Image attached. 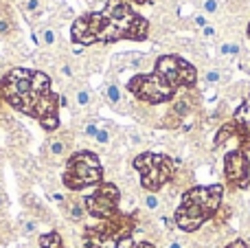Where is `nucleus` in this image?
I'll use <instances>...</instances> for the list:
<instances>
[{"instance_id": "24", "label": "nucleus", "mask_w": 250, "mask_h": 248, "mask_svg": "<svg viewBox=\"0 0 250 248\" xmlns=\"http://www.w3.org/2000/svg\"><path fill=\"white\" fill-rule=\"evenodd\" d=\"M204 11H207V13H215L217 11V0H207V2H204Z\"/></svg>"}, {"instance_id": "30", "label": "nucleus", "mask_w": 250, "mask_h": 248, "mask_svg": "<svg viewBox=\"0 0 250 248\" xmlns=\"http://www.w3.org/2000/svg\"><path fill=\"white\" fill-rule=\"evenodd\" d=\"M204 38H213V35H215V29H213V26H204Z\"/></svg>"}, {"instance_id": "1", "label": "nucleus", "mask_w": 250, "mask_h": 248, "mask_svg": "<svg viewBox=\"0 0 250 248\" xmlns=\"http://www.w3.org/2000/svg\"><path fill=\"white\" fill-rule=\"evenodd\" d=\"M149 33L147 20L136 13L125 0H108L104 11L77 18L70 29V40L79 46L119 40H145Z\"/></svg>"}, {"instance_id": "11", "label": "nucleus", "mask_w": 250, "mask_h": 248, "mask_svg": "<svg viewBox=\"0 0 250 248\" xmlns=\"http://www.w3.org/2000/svg\"><path fill=\"white\" fill-rule=\"evenodd\" d=\"M235 134H237V130H235L233 123H226V125H222L220 132L215 134V147H222V145H224L229 139H233Z\"/></svg>"}, {"instance_id": "22", "label": "nucleus", "mask_w": 250, "mask_h": 248, "mask_svg": "<svg viewBox=\"0 0 250 248\" xmlns=\"http://www.w3.org/2000/svg\"><path fill=\"white\" fill-rule=\"evenodd\" d=\"M95 139H97V143H101V145H104V143H108V141H110L108 130H99V132H97V136H95Z\"/></svg>"}, {"instance_id": "6", "label": "nucleus", "mask_w": 250, "mask_h": 248, "mask_svg": "<svg viewBox=\"0 0 250 248\" xmlns=\"http://www.w3.org/2000/svg\"><path fill=\"white\" fill-rule=\"evenodd\" d=\"M134 167L141 174V185L147 191H158L160 187L169 183L173 178V161L169 156H163V154H154V152H145L141 156L134 158Z\"/></svg>"}, {"instance_id": "23", "label": "nucleus", "mask_w": 250, "mask_h": 248, "mask_svg": "<svg viewBox=\"0 0 250 248\" xmlns=\"http://www.w3.org/2000/svg\"><path fill=\"white\" fill-rule=\"evenodd\" d=\"M173 112H176V114H187V112H189V105H187V101H178L176 108H173Z\"/></svg>"}, {"instance_id": "13", "label": "nucleus", "mask_w": 250, "mask_h": 248, "mask_svg": "<svg viewBox=\"0 0 250 248\" xmlns=\"http://www.w3.org/2000/svg\"><path fill=\"white\" fill-rule=\"evenodd\" d=\"M105 97H108L110 103H119V101H121V90H119L117 83H108V88H105Z\"/></svg>"}, {"instance_id": "31", "label": "nucleus", "mask_w": 250, "mask_h": 248, "mask_svg": "<svg viewBox=\"0 0 250 248\" xmlns=\"http://www.w3.org/2000/svg\"><path fill=\"white\" fill-rule=\"evenodd\" d=\"M136 248H156L154 244H149V242H143V244H138Z\"/></svg>"}, {"instance_id": "7", "label": "nucleus", "mask_w": 250, "mask_h": 248, "mask_svg": "<svg viewBox=\"0 0 250 248\" xmlns=\"http://www.w3.org/2000/svg\"><path fill=\"white\" fill-rule=\"evenodd\" d=\"M119 189L110 183H104L95 189V193L83 198V209L92 215V218H99V220H110L117 215L119 209Z\"/></svg>"}, {"instance_id": "12", "label": "nucleus", "mask_w": 250, "mask_h": 248, "mask_svg": "<svg viewBox=\"0 0 250 248\" xmlns=\"http://www.w3.org/2000/svg\"><path fill=\"white\" fill-rule=\"evenodd\" d=\"M40 246L42 248H62V237L57 233H46L40 237Z\"/></svg>"}, {"instance_id": "3", "label": "nucleus", "mask_w": 250, "mask_h": 248, "mask_svg": "<svg viewBox=\"0 0 250 248\" xmlns=\"http://www.w3.org/2000/svg\"><path fill=\"white\" fill-rule=\"evenodd\" d=\"M224 187L222 185H211V187H193L182 196L180 205L176 209V227L182 231L191 233L198 231L204 222L213 218L220 211Z\"/></svg>"}, {"instance_id": "5", "label": "nucleus", "mask_w": 250, "mask_h": 248, "mask_svg": "<svg viewBox=\"0 0 250 248\" xmlns=\"http://www.w3.org/2000/svg\"><path fill=\"white\" fill-rule=\"evenodd\" d=\"M127 90L134 97H138L145 103H167L176 97L178 88L169 82V77L160 70H151V73H143V75H134L127 83Z\"/></svg>"}, {"instance_id": "18", "label": "nucleus", "mask_w": 250, "mask_h": 248, "mask_svg": "<svg viewBox=\"0 0 250 248\" xmlns=\"http://www.w3.org/2000/svg\"><path fill=\"white\" fill-rule=\"evenodd\" d=\"M145 205H147V209L154 211V209H158V207H160V200L154 196V193H149V196L145 198Z\"/></svg>"}, {"instance_id": "19", "label": "nucleus", "mask_w": 250, "mask_h": 248, "mask_svg": "<svg viewBox=\"0 0 250 248\" xmlns=\"http://www.w3.org/2000/svg\"><path fill=\"white\" fill-rule=\"evenodd\" d=\"M204 77H207V82H208V83H217V82L222 79V73H220V70H208V73L204 75Z\"/></svg>"}, {"instance_id": "38", "label": "nucleus", "mask_w": 250, "mask_h": 248, "mask_svg": "<svg viewBox=\"0 0 250 248\" xmlns=\"http://www.w3.org/2000/svg\"><path fill=\"white\" fill-rule=\"evenodd\" d=\"M248 38H250V24H248Z\"/></svg>"}, {"instance_id": "26", "label": "nucleus", "mask_w": 250, "mask_h": 248, "mask_svg": "<svg viewBox=\"0 0 250 248\" xmlns=\"http://www.w3.org/2000/svg\"><path fill=\"white\" fill-rule=\"evenodd\" d=\"M97 132H99L97 123H88V125H86V134H88V136H97Z\"/></svg>"}, {"instance_id": "17", "label": "nucleus", "mask_w": 250, "mask_h": 248, "mask_svg": "<svg viewBox=\"0 0 250 248\" xmlns=\"http://www.w3.org/2000/svg\"><path fill=\"white\" fill-rule=\"evenodd\" d=\"M75 99H77L79 105H88V103H90V92H88V90H79Z\"/></svg>"}, {"instance_id": "27", "label": "nucleus", "mask_w": 250, "mask_h": 248, "mask_svg": "<svg viewBox=\"0 0 250 248\" xmlns=\"http://www.w3.org/2000/svg\"><path fill=\"white\" fill-rule=\"evenodd\" d=\"M226 248H248V244H246L244 240H235V242H230V244L226 246Z\"/></svg>"}, {"instance_id": "9", "label": "nucleus", "mask_w": 250, "mask_h": 248, "mask_svg": "<svg viewBox=\"0 0 250 248\" xmlns=\"http://www.w3.org/2000/svg\"><path fill=\"white\" fill-rule=\"evenodd\" d=\"M248 171H250V165L248 161L244 158L242 149H233V152L226 154L224 158V174H226V180H229L233 187L237 189H246L248 187Z\"/></svg>"}, {"instance_id": "20", "label": "nucleus", "mask_w": 250, "mask_h": 248, "mask_svg": "<svg viewBox=\"0 0 250 248\" xmlns=\"http://www.w3.org/2000/svg\"><path fill=\"white\" fill-rule=\"evenodd\" d=\"M42 42H44V44H53V42H55V31H53V29H46V31H44Z\"/></svg>"}, {"instance_id": "16", "label": "nucleus", "mask_w": 250, "mask_h": 248, "mask_svg": "<svg viewBox=\"0 0 250 248\" xmlns=\"http://www.w3.org/2000/svg\"><path fill=\"white\" fill-rule=\"evenodd\" d=\"M70 215H73V220H82L83 218V205L75 202V205L70 207Z\"/></svg>"}, {"instance_id": "2", "label": "nucleus", "mask_w": 250, "mask_h": 248, "mask_svg": "<svg viewBox=\"0 0 250 248\" xmlns=\"http://www.w3.org/2000/svg\"><path fill=\"white\" fill-rule=\"evenodd\" d=\"M0 95L16 110L38 119L46 132L60 127L57 95L51 90V79L40 70L13 68L0 82Z\"/></svg>"}, {"instance_id": "35", "label": "nucleus", "mask_w": 250, "mask_h": 248, "mask_svg": "<svg viewBox=\"0 0 250 248\" xmlns=\"http://www.w3.org/2000/svg\"><path fill=\"white\" fill-rule=\"evenodd\" d=\"M64 75H66V77H70V75H73V70H70L68 66H64Z\"/></svg>"}, {"instance_id": "37", "label": "nucleus", "mask_w": 250, "mask_h": 248, "mask_svg": "<svg viewBox=\"0 0 250 248\" xmlns=\"http://www.w3.org/2000/svg\"><path fill=\"white\" fill-rule=\"evenodd\" d=\"M0 207H2V196H0Z\"/></svg>"}, {"instance_id": "33", "label": "nucleus", "mask_w": 250, "mask_h": 248, "mask_svg": "<svg viewBox=\"0 0 250 248\" xmlns=\"http://www.w3.org/2000/svg\"><path fill=\"white\" fill-rule=\"evenodd\" d=\"M9 26H7V22H0V33H4V31H7Z\"/></svg>"}, {"instance_id": "34", "label": "nucleus", "mask_w": 250, "mask_h": 248, "mask_svg": "<svg viewBox=\"0 0 250 248\" xmlns=\"http://www.w3.org/2000/svg\"><path fill=\"white\" fill-rule=\"evenodd\" d=\"M169 248H182V244H180V242H171V244H169Z\"/></svg>"}, {"instance_id": "25", "label": "nucleus", "mask_w": 250, "mask_h": 248, "mask_svg": "<svg viewBox=\"0 0 250 248\" xmlns=\"http://www.w3.org/2000/svg\"><path fill=\"white\" fill-rule=\"evenodd\" d=\"M35 228H38V224L35 222H26L24 228H22V233H24V235H31V233H35Z\"/></svg>"}, {"instance_id": "8", "label": "nucleus", "mask_w": 250, "mask_h": 248, "mask_svg": "<svg viewBox=\"0 0 250 248\" xmlns=\"http://www.w3.org/2000/svg\"><path fill=\"white\" fill-rule=\"evenodd\" d=\"M154 68L167 75L169 82H171L176 88H191L195 82H198V73H195V68L187 60H182V57H178V55L158 57Z\"/></svg>"}, {"instance_id": "14", "label": "nucleus", "mask_w": 250, "mask_h": 248, "mask_svg": "<svg viewBox=\"0 0 250 248\" xmlns=\"http://www.w3.org/2000/svg\"><path fill=\"white\" fill-rule=\"evenodd\" d=\"M220 53H222V55H237V53H239V46H237L235 42H224V44L220 46Z\"/></svg>"}, {"instance_id": "4", "label": "nucleus", "mask_w": 250, "mask_h": 248, "mask_svg": "<svg viewBox=\"0 0 250 248\" xmlns=\"http://www.w3.org/2000/svg\"><path fill=\"white\" fill-rule=\"evenodd\" d=\"M104 180L99 158L92 152H77L68 158L64 171V185L73 191H82L86 187H97Z\"/></svg>"}, {"instance_id": "32", "label": "nucleus", "mask_w": 250, "mask_h": 248, "mask_svg": "<svg viewBox=\"0 0 250 248\" xmlns=\"http://www.w3.org/2000/svg\"><path fill=\"white\" fill-rule=\"evenodd\" d=\"M53 200H55V202H62V200H64V196H62V193H55V196H53Z\"/></svg>"}, {"instance_id": "21", "label": "nucleus", "mask_w": 250, "mask_h": 248, "mask_svg": "<svg viewBox=\"0 0 250 248\" xmlns=\"http://www.w3.org/2000/svg\"><path fill=\"white\" fill-rule=\"evenodd\" d=\"M239 149H242L244 158H246V161H248V165H250V136H248L246 141H244V143H242V147H239Z\"/></svg>"}, {"instance_id": "29", "label": "nucleus", "mask_w": 250, "mask_h": 248, "mask_svg": "<svg viewBox=\"0 0 250 248\" xmlns=\"http://www.w3.org/2000/svg\"><path fill=\"white\" fill-rule=\"evenodd\" d=\"M38 7H40L38 0H29V2H26V9H29V11H38Z\"/></svg>"}, {"instance_id": "36", "label": "nucleus", "mask_w": 250, "mask_h": 248, "mask_svg": "<svg viewBox=\"0 0 250 248\" xmlns=\"http://www.w3.org/2000/svg\"><path fill=\"white\" fill-rule=\"evenodd\" d=\"M134 2H138V4H143V2H151V0H134Z\"/></svg>"}, {"instance_id": "10", "label": "nucleus", "mask_w": 250, "mask_h": 248, "mask_svg": "<svg viewBox=\"0 0 250 248\" xmlns=\"http://www.w3.org/2000/svg\"><path fill=\"white\" fill-rule=\"evenodd\" d=\"M235 125V130H237V134H242V136H250V95H248V99L244 101L242 105H239L237 110H235V114H233V121H230Z\"/></svg>"}, {"instance_id": "28", "label": "nucleus", "mask_w": 250, "mask_h": 248, "mask_svg": "<svg viewBox=\"0 0 250 248\" xmlns=\"http://www.w3.org/2000/svg\"><path fill=\"white\" fill-rule=\"evenodd\" d=\"M195 24H198L200 29H204V26H208V22H207V18L204 16H195Z\"/></svg>"}, {"instance_id": "15", "label": "nucleus", "mask_w": 250, "mask_h": 248, "mask_svg": "<svg viewBox=\"0 0 250 248\" xmlns=\"http://www.w3.org/2000/svg\"><path fill=\"white\" fill-rule=\"evenodd\" d=\"M64 149H66L64 141H51V152L55 154V156H62V154H64Z\"/></svg>"}]
</instances>
